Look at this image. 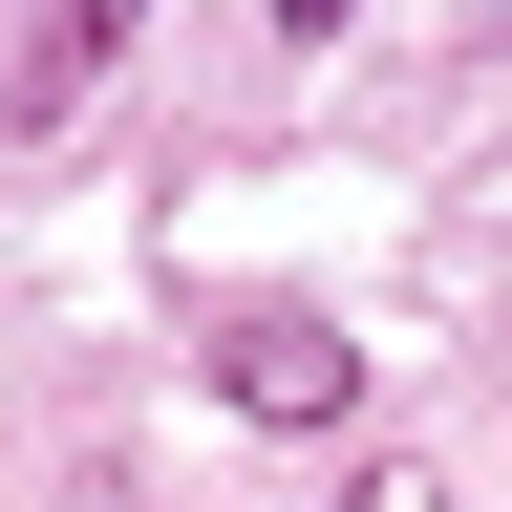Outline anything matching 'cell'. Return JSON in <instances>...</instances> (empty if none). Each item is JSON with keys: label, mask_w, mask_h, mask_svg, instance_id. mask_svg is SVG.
<instances>
[{"label": "cell", "mask_w": 512, "mask_h": 512, "mask_svg": "<svg viewBox=\"0 0 512 512\" xmlns=\"http://www.w3.org/2000/svg\"><path fill=\"white\" fill-rule=\"evenodd\" d=\"M214 406L235 427H363V342L320 299H235L214 320Z\"/></svg>", "instance_id": "6da1fadb"}, {"label": "cell", "mask_w": 512, "mask_h": 512, "mask_svg": "<svg viewBox=\"0 0 512 512\" xmlns=\"http://www.w3.org/2000/svg\"><path fill=\"white\" fill-rule=\"evenodd\" d=\"M342 512H448V470H406V448H363V470H342Z\"/></svg>", "instance_id": "7a4b0ae2"}]
</instances>
